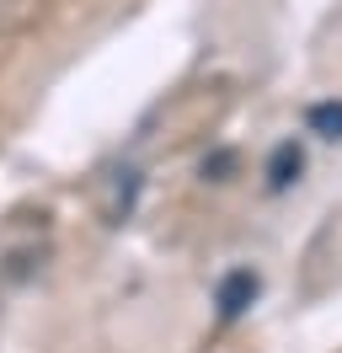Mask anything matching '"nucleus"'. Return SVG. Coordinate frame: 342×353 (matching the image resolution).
Returning <instances> with one entry per match:
<instances>
[{"label":"nucleus","instance_id":"nucleus-1","mask_svg":"<svg viewBox=\"0 0 342 353\" xmlns=\"http://www.w3.org/2000/svg\"><path fill=\"white\" fill-rule=\"evenodd\" d=\"M134 193H139V172L123 166V172H107L97 182V209H102L107 225H123V214L134 209Z\"/></svg>","mask_w":342,"mask_h":353},{"label":"nucleus","instance_id":"nucleus-4","mask_svg":"<svg viewBox=\"0 0 342 353\" xmlns=\"http://www.w3.org/2000/svg\"><path fill=\"white\" fill-rule=\"evenodd\" d=\"M310 129H321L326 139H342V108H337V102H321V108H310Z\"/></svg>","mask_w":342,"mask_h":353},{"label":"nucleus","instance_id":"nucleus-2","mask_svg":"<svg viewBox=\"0 0 342 353\" xmlns=\"http://www.w3.org/2000/svg\"><path fill=\"white\" fill-rule=\"evenodd\" d=\"M252 294H256V273H246V268H241V273H230V279L219 284V316H225V321H230V316H241V310L252 305Z\"/></svg>","mask_w":342,"mask_h":353},{"label":"nucleus","instance_id":"nucleus-3","mask_svg":"<svg viewBox=\"0 0 342 353\" xmlns=\"http://www.w3.org/2000/svg\"><path fill=\"white\" fill-rule=\"evenodd\" d=\"M299 166H305L299 145H278V150H273V166H268V182H273V188H289V182L299 176Z\"/></svg>","mask_w":342,"mask_h":353}]
</instances>
